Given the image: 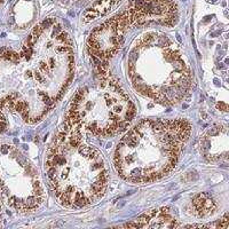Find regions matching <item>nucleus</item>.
I'll return each instance as SVG.
<instances>
[{
    "label": "nucleus",
    "mask_w": 229,
    "mask_h": 229,
    "mask_svg": "<svg viewBox=\"0 0 229 229\" xmlns=\"http://www.w3.org/2000/svg\"><path fill=\"white\" fill-rule=\"evenodd\" d=\"M192 205H194L195 213L198 216H207L212 213L213 210L216 209V204L209 197L207 194H198L197 196H195Z\"/></svg>",
    "instance_id": "obj_1"
},
{
    "label": "nucleus",
    "mask_w": 229,
    "mask_h": 229,
    "mask_svg": "<svg viewBox=\"0 0 229 229\" xmlns=\"http://www.w3.org/2000/svg\"><path fill=\"white\" fill-rule=\"evenodd\" d=\"M54 23H56V18L54 17H48V18H46L45 21H42L41 22V27L45 30V29H48V27H51Z\"/></svg>",
    "instance_id": "obj_2"
}]
</instances>
